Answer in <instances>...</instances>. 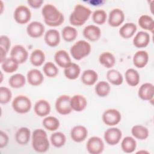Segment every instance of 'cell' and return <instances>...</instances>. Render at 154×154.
Here are the masks:
<instances>
[{
	"label": "cell",
	"mask_w": 154,
	"mask_h": 154,
	"mask_svg": "<svg viewBox=\"0 0 154 154\" xmlns=\"http://www.w3.org/2000/svg\"><path fill=\"white\" fill-rule=\"evenodd\" d=\"M0 52H1V58H0V62L1 63L2 62H3L7 58H6V55L7 54V52L4 50L3 48H0Z\"/></svg>",
	"instance_id": "7dc6e473"
},
{
	"label": "cell",
	"mask_w": 154,
	"mask_h": 154,
	"mask_svg": "<svg viewBox=\"0 0 154 154\" xmlns=\"http://www.w3.org/2000/svg\"><path fill=\"white\" fill-rule=\"evenodd\" d=\"M32 147L38 153H44L49 150L50 144L46 132L43 129H36L32 134Z\"/></svg>",
	"instance_id": "3957f363"
},
{
	"label": "cell",
	"mask_w": 154,
	"mask_h": 154,
	"mask_svg": "<svg viewBox=\"0 0 154 154\" xmlns=\"http://www.w3.org/2000/svg\"><path fill=\"white\" fill-rule=\"evenodd\" d=\"M92 19L97 25H103L107 19V14L104 10H96L92 14Z\"/></svg>",
	"instance_id": "b9f144b4"
},
{
	"label": "cell",
	"mask_w": 154,
	"mask_h": 154,
	"mask_svg": "<svg viewBox=\"0 0 154 154\" xmlns=\"http://www.w3.org/2000/svg\"><path fill=\"white\" fill-rule=\"evenodd\" d=\"M99 63L107 69H111L116 64V58L114 55L109 52H104L100 54L99 57Z\"/></svg>",
	"instance_id": "4dcf8cb0"
},
{
	"label": "cell",
	"mask_w": 154,
	"mask_h": 154,
	"mask_svg": "<svg viewBox=\"0 0 154 154\" xmlns=\"http://www.w3.org/2000/svg\"><path fill=\"white\" fill-rule=\"evenodd\" d=\"M45 31L44 25L38 21H33L29 23L26 27V32L28 35L33 38H37L42 37Z\"/></svg>",
	"instance_id": "7c38bea8"
},
{
	"label": "cell",
	"mask_w": 154,
	"mask_h": 154,
	"mask_svg": "<svg viewBox=\"0 0 154 154\" xmlns=\"http://www.w3.org/2000/svg\"><path fill=\"white\" fill-rule=\"evenodd\" d=\"M31 138V131L29 129L26 127L19 128L15 135L16 142L20 145H26Z\"/></svg>",
	"instance_id": "484cf974"
},
{
	"label": "cell",
	"mask_w": 154,
	"mask_h": 154,
	"mask_svg": "<svg viewBox=\"0 0 154 154\" xmlns=\"http://www.w3.org/2000/svg\"><path fill=\"white\" fill-rule=\"evenodd\" d=\"M45 58L46 57L44 52L41 49H36L31 53L29 61L34 66L39 67L44 63Z\"/></svg>",
	"instance_id": "f1b7e54d"
},
{
	"label": "cell",
	"mask_w": 154,
	"mask_h": 154,
	"mask_svg": "<svg viewBox=\"0 0 154 154\" xmlns=\"http://www.w3.org/2000/svg\"><path fill=\"white\" fill-rule=\"evenodd\" d=\"M8 136L2 131H1L0 134V148L2 149L6 147L8 143Z\"/></svg>",
	"instance_id": "f6af8a7d"
},
{
	"label": "cell",
	"mask_w": 154,
	"mask_h": 154,
	"mask_svg": "<svg viewBox=\"0 0 154 154\" xmlns=\"http://www.w3.org/2000/svg\"><path fill=\"white\" fill-rule=\"evenodd\" d=\"M28 4L33 8H40L43 3V0H28L27 1Z\"/></svg>",
	"instance_id": "bcb514c9"
},
{
	"label": "cell",
	"mask_w": 154,
	"mask_h": 154,
	"mask_svg": "<svg viewBox=\"0 0 154 154\" xmlns=\"http://www.w3.org/2000/svg\"><path fill=\"white\" fill-rule=\"evenodd\" d=\"M14 19L19 24H26L31 19V12L29 8L24 5L17 6L13 14Z\"/></svg>",
	"instance_id": "ba28073f"
},
{
	"label": "cell",
	"mask_w": 154,
	"mask_h": 154,
	"mask_svg": "<svg viewBox=\"0 0 154 154\" xmlns=\"http://www.w3.org/2000/svg\"><path fill=\"white\" fill-rule=\"evenodd\" d=\"M26 78L21 73H15L10 76L8 79L9 85L13 88H19L25 85Z\"/></svg>",
	"instance_id": "d590c367"
},
{
	"label": "cell",
	"mask_w": 154,
	"mask_h": 154,
	"mask_svg": "<svg viewBox=\"0 0 154 154\" xmlns=\"http://www.w3.org/2000/svg\"><path fill=\"white\" fill-rule=\"evenodd\" d=\"M11 106L15 112L19 114H25L30 111L32 103L27 96L18 95L13 100Z\"/></svg>",
	"instance_id": "5b68a950"
},
{
	"label": "cell",
	"mask_w": 154,
	"mask_h": 154,
	"mask_svg": "<svg viewBox=\"0 0 154 154\" xmlns=\"http://www.w3.org/2000/svg\"><path fill=\"white\" fill-rule=\"evenodd\" d=\"M122 137V132L116 127H111L107 129L103 135L105 142L110 146H115L119 143Z\"/></svg>",
	"instance_id": "9c48e42d"
},
{
	"label": "cell",
	"mask_w": 154,
	"mask_h": 154,
	"mask_svg": "<svg viewBox=\"0 0 154 154\" xmlns=\"http://www.w3.org/2000/svg\"><path fill=\"white\" fill-rule=\"evenodd\" d=\"M70 106L72 110L76 112H81L87 107V100L84 96L75 94L70 97Z\"/></svg>",
	"instance_id": "ffe728a7"
},
{
	"label": "cell",
	"mask_w": 154,
	"mask_h": 154,
	"mask_svg": "<svg viewBox=\"0 0 154 154\" xmlns=\"http://www.w3.org/2000/svg\"><path fill=\"white\" fill-rule=\"evenodd\" d=\"M149 59V57L147 52L144 50H140L134 55L132 59L133 64L136 67L142 69L147 64Z\"/></svg>",
	"instance_id": "44dd1931"
},
{
	"label": "cell",
	"mask_w": 154,
	"mask_h": 154,
	"mask_svg": "<svg viewBox=\"0 0 154 154\" xmlns=\"http://www.w3.org/2000/svg\"><path fill=\"white\" fill-rule=\"evenodd\" d=\"M125 77L127 84L131 87L138 85L140 81L139 73L137 70L133 68H129L126 70Z\"/></svg>",
	"instance_id": "d4e9b609"
},
{
	"label": "cell",
	"mask_w": 154,
	"mask_h": 154,
	"mask_svg": "<svg viewBox=\"0 0 154 154\" xmlns=\"http://www.w3.org/2000/svg\"><path fill=\"white\" fill-rule=\"evenodd\" d=\"M2 78H3V75H2V72H1V83L2 82Z\"/></svg>",
	"instance_id": "681fc988"
},
{
	"label": "cell",
	"mask_w": 154,
	"mask_h": 154,
	"mask_svg": "<svg viewBox=\"0 0 154 154\" xmlns=\"http://www.w3.org/2000/svg\"><path fill=\"white\" fill-rule=\"evenodd\" d=\"M61 35L64 40L67 42H71L76 38L78 31L73 26H66L62 29Z\"/></svg>",
	"instance_id": "f35d334b"
},
{
	"label": "cell",
	"mask_w": 154,
	"mask_h": 154,
	"mask_svg": "<svg viewBox=\"0 0 154 154\" xmlns=\"http://www.w3.org/2000/svg\"><path fill=\"white\" fill-rule=\"evenodd\" d=\"M43 73L49 78H54L58 74V69L57 66L51 61L46 62L43 67Z\"/></svg>",
	"instance_id": "60d3db41"
},
{
	"label": "cell",
	"mask_w": 154,
	"mask_h": 154,
	"mask_svg": "<svg viewBox=\"0 0 154 154\" xmlns=\"http://www.w3.org/2000/svg\"><path fill=\"white\" fill-rule=\"evenodd\" d=\"M12 97V93L11 90L6 87H0V103L5 104L8 103Z\"/></svg>",
	"instance_id": "7bdbcfd3"
},
{
	"label": "cell",
	"mask_w": 154,
	"mask_h": 154,
	"mask_svg": "<svg viewBox=\"0 0 154 154\" xmlns=\"http://www.w3.org/2000/svg\"><path fill=\"white\" fill-rule=\"evenodd\" d=\"M1 14H2V11H3V3L2 1H1Z\"/></svg>",
	"instance_id": "c3c4849f"
},
{
	"label": "cell",
	"mask_w": 154,
	"mask_h": 154,
	"mask_svg": "<svg viewBox=\"0 0 154 154\" xmlns=\"http://www.w3.org/2000/svg\"><path fill=\"white\" fill-rule=\"evenodd\" d=\"M42 124L45 128L49 131H55L60 125L59 120L54 116H46L43 120Z\"/></svg>",
	"instance_id": "74e56055"
},
{
	"label": "cell",
	"mask_w": 154,
	"mask_h": 154,
	"mask_svg": "<svg viewBox=\"0 0 154 154\" xmlns=\"http://www.w3.org/2000/svg\"><path fill=\"white\" fill-rule=\"evenodd\" d=\"M88 135L87 129L82 125L74 126L70 131V137L72 140L76 143L84 141Z\"/></svg>",
	"instance_id": "2e32d148"
},
{
	"label": "cell",
	"mask_w": 154,
	"mask_h": 154,
	"mask_svg": "<svg viewBox=\"0 0 154 154\" xmlns=\"http://www.w3.org/2000/svg\"><path fill=\"white\" fill-rule=\"evenodd\" d=\"M60 34L55 29H50L48 30L44 35V40L47 45L51 47L58 46L60 42Z\"/></svg>",
	"instance_id": "ac0fdd59"
},
{
	"label": "cell",
	"mask_w": 154,
	"mask_h": 154,
	"mask_svg": "<svg viewBox=\"0 0 154 154\" xmlns=\"http://www.w3.org/2000/svg\"><path fill=\"white\" fill-rule=\"evenodd\" d=\"M91 14V11L88 7L82 4H76L70 15L69 22L73 26H81L88 20Z\"/></svg>",
	"instance_id": "7a4b0ae2"
},
{
	"label": "cell",
	"mask_w": 154,
	"mask_h": 154,
	"mask_svg": "<svg viewBox=\"0 0 154 154\" xmlns=\"http://www.w3.org/2000/svg\"><path fill=\"white\" fill-rule=\"evenodd\" d=\"M103 123L108 126H114L120 123L122 119L121 113L116 109L110 108L105 110L102 116Z\"/></svg>",
	"instance_id": "52a82bcc"
},
{
	"label": "cell",
	"mask_w": 154,
	"mask_h": 154,
	"mask_svg": "<svg viewBox=\"0 0 154 154\" xmlns=\"http://www.w3.org/2000/svg\"><path fill=\"white\" fill-rule=\"evenodd\" d=\"M91 51V45L84 40L76 42L71 46L70 49L71 55L76 60H81L88 56L90 54Z\"/></svg>",
	"instance_id": "277c9868"
},
{
	"label": "cell",
	"mask_w": 154,
	"mask_h": 154,
	"mask_svg": "<svg viewBox=\"0 0 154 154\" xmlns=\"http://www.w3.org/2000/svg\"><path fill=\"white\" fill-rule=\"evenodd\" d=\"M55 108L57 112L61 115L69 114L72 111L70 106V97L66 94L60 96L56 99Z\"/></svg>",
	"instance_id": "8992f818"
},
{
	"label": "cell",
	"mask_w": 154,
	"mask_h": 154,
	"mask_svg": "<svg viewBox=\"0 0 154 154\" xmlns=\"http://www.w3.org/2000/svg\"><path fill=\"white\" fill-rule=\"evenodd\" d=\"M96 94L101 97L107 96L111 91V87L109 84L105 81H101L98 82L94 88Z\"/></svg>",
	"instance_id": "8d00e7d4"
},
{
	"label": "cell",
	"mask_w": 154,
	"mask_h": 154,
	"mask_svg": "<svg viewBox=\"0 0 154 154\" xmlns=\"http://www.w3.org/2000/svg\"><path fill=\"white\" fill-rule=\"evenodd\" d=\"M137 147V141L131 136L125 137L121 142V149L126 153H133Z\"/></svg>",
	"instance_id": "83f0119b"
},
{
	"label": "cell",
	"mask_w": 154,
	"mask_h": 154,
	"mask_svg": "<svg viewBox=\"0 0 154 154\" xmlns=\"http://www.w3.org/2000/svg\"><path fill=\"white\" fill-rule=\"evenodd\" d=\"M51 144L57 148L63 147L66 142V135L61 132H55L50 137Z\"/></svg>",
	"instance_id": "ab89813d"
},
{
	"label": "cell",
	"mask_w": 154,
	"mask_h": 154,
	"mask_svg": "<svg viewBox=\"0 0 154 154\" xmlns=\"http://www.w3.org/2000/svg\"><path fill=\"white\" fill-rule=\"evenodd\" d=\"M51 105L46 100L40 99L37 100L34 106V111L36 115L39 117H45L51 112Z\"/></svg>",
	"instance_id": "603a6c76"
},
{
	"label": "cell",
	"mask_w": 154,
	"mask_h": 154,
	"mask_svg": "<svg viewBox=\"0 0 154 154\" xmlns=\"http://www.w3.org/2000/svg\"><path fill=\"white\" fill-rule=\"evenodd\" d=\"M54 60L58 66L62 68H66L72 63L71 58L65 50H59L54 55Z\"/></svg>",
	"instance_id": "7402d4cb"
},
{
	"label": "cell",
	"mask_w": 154,
	"mask_h": 154,
	"mask_svg": "<svg viewBox=\"0 0 154 154\" xmlns=\"http://www.w3.org/2000/svg\"><path fill=\"white\" fill-rule=\"evenodd\" d=\"M10 57L16 60L19 64H23L26 62L28 58V52L22 45H16L11 49Z\"/></svg>",
	"instance_id": "8fae6325"
},
{
	"label": "cell",
	"mask_w": 154,
	"mask_h": 154,
	"mask_svg": "<svg viewBox=\"0 0 154 154\" xmlns=\"http://www.w3.org/2000/svg\"><path fill=\"white\" fill-rule=\"evenodd\" d=\"M81 79L84 84L86 85H93L97 82L98 75L94 70L87 69L82 72Z\"/></svg>",
	"instance_id": "4316f807"
},
{
	"label": "cell",
	"mask_w": 154,
	"mask_h": 154,
	"mask_svg": "<svg viewBox=\"0 0 154 154\" xmlns=\"http://www.w3.org/2000/svg\"><path fill=\"white\" fill-rule=\"evenodd\" d=\"M42 14L45 23L49 26H58L64 22L63 14L53 4H45L42 8Z\"/></svg>",
	"instance_id": "6da1fadb"
},
{
	"label": "cell",
	"mask_w": 154,
	"mask_h": 154,
	"mask_svg": "<svg viewBox=\"0 0 154 154\" xmlns=\"http://www.w3.org/2000/svg\"><path fill=\"white\" fill-rule=\"evenodd\" d=\"M107 80L114 85H120L123 82L122 74L116 69H110L106 74Z\"/></svg>",
	"instance_id": "1f68e13d"
},
{
	"label": "cell",
	"mask_w": 154,
	"mask_h": 154,
	"mask_svg": "<svg viewBox=\"0 0 154 154\" xmlns=\"http://www.w3.org/2000/svg\"><path fill=\"white\" fill-rule=\"evenodd\" d=\"M11 46V41L10 38L5 35H2L0 37V48H3L7 52H8Z\"/></svg>",
	"instance_id": "ee69618b"
},
{
	"label": "cell",
	"mask_w": 154,
	"mask_h": 154,
	"mask_svg": "<svg viewBox=\"0 0 154 154\" xmlns=\"http://www.w3.org/2000/svg\"><path fill=\"white\" fill-rule=\"evenodd\" d=\"M137 30V25L133 22H127L123 25L119 29L120 35L125 39L131 38Z\"/></svg>",
	"instance_id": "cb8c5ba5"
},
{
	"label": "cell",
	"mask_w": 154,
	"mask_h": 154,
	"mask_svg": "<svg viewBox=\"0 0 154 154\" xmlns=\"http://www.w3.org/2000/svg\"><path fill=\"white\" fill-rule=\"evenodd\" d=\"M138 95L143 100L152 101L154 96V85L150 82L143 84L138 89Z\"/></svg>",
	"instance_id": "5bb4252c"
},
{
	"label": "cell",
	"mask_w": 154,
	"mask_h": 154,
	"mask_svg": "<svg viewBox=\"0 0 154 154\" xmlns=\"http://www.w3.org/2000/svg\"><path fill=\"white\" fill-rule=\"evenodd\" d=\"M138 23L139 26L143 29L153 32L154 29V21L153 18L147 14L141 15L138 20Z\"/></svg>",
	"instance_id": "836d02e7"
},
{
	"label": "cell",
	"mask_w": 154,
	"mask_h": 154,
	"mask_svg": "<svg viewBox=\"0 0 154 154\" xmlns=\"http://www.w3.org/2000/svg\"><path fill=\"white\" fill-rule=\"evenodd\" d=\"M125 18V14L121 9L114 8L109 13L108 22L112 27H118L123 23Z\"/></svg>",
	"instance_id": "4fadbf2b"
},
{
	"label": "cell",
	"mask_w": 154,
	"mask_h": 154,
	"mask_svg": "<svg viewBox=\"0 0 154 154\" xmlns=\"http://www.w3.org/2000/svg\"><path fill=\"white\" fill-rule=\"evenodd\" d=\"M131 134L134 137L140 140H144L149 137L148 129L143 125H134L131 129Z\"/></svg>",
	"instance_id": "f546056e"
},
{
	"label": "cell",
	"mask_w": 154,
	"mask_h": 154,
	"mask_svg": "<svg viewBox=\"0 0 154 154\" xmlns=\"http://www.w3.org/2000/svg\"><path fill=\"white\" fill-rule=\"evenodd\" d=\"M19 64L11 57L7 58L3 62L1 63V68L2 70L7 73H11L16 72Z\"/></svg>",
	"instance_id": "e575fe53"
},
{
	"label": "cell",
	"mask_w": 154,
	"mask_h": 154,
	"mask_svg": "<svg viewBox=\"0 0 154 154\" xmlns=\"http://www.w3.org/2000/svg\"><path fill=\"white\" fill-rule=\"evenodd\" d=\"M150 42V34L146 31L138 32L133 38V45L137 48H144L147 47Z\"/></svg>",
	"instance_id": "e0dca14e"
},
{
	"label": "cell",
	"mask_w": 154,
	"mask_h": 154,
	"mask_svg": "<svg viewBox=\"0 0 154 154\" xmlns=\"http://www.w3.org/2000/svg\"><path fill=\"white\" fill-rule=\"evenodd\" d=\"M83 35L90 42L97 41L101 36L100 28L95 25H88L83 29Z\"/></svg>",
	"instance_id": "9a60e30c"
},
{
	"label": "cell",
	"mask_w": 154,
	"mask_h": 154,
	"mask_svg": "<svg viewBox=\"0 0 154 154\" xmlns=\"http://www.w3.org/2000/svg\"><path fill=\"white\" fill-rule=\"evenodd\" d=\"M81 73V68L76 63H72L70 66L65 68L64 70V74L66 78L74 80L78 78Z\"/></svg>",
	"instance_id": "d6a6232c"
},
{
	"label": "cell",
	"mask_w": 154,
	"mask_h": 154,
	"mask_svg": "<svg viewBox=\"0 0 154 154\" xmlns=\"http://www.w3.org/2000/svg\"><path fill=\"white\" fill-rule=\"evenodd\" d=\"M104 148L103 141L99 137H91L87 142L86 149L90 154H100L103 151Z\"/></svg>",
	"instance_id": "30bf717a"
},
{
	"label": "cell",
	"mask_w": 154,
	"mask_h": 154,
	"mask_svg": "<svg viewBox=\"0 0 154 154\" xmlns=\"http://www.w3.org/2000/svg\"><path fill=\"white\" fill-rule=\"evenodd\" d=\"M26 79L30 85L32 86H38L43 83L44 76L40 70L37 69H33L28 72L26 74Z\"/></svg>",
	"instance_id": "d6986e66"
}]
</instances>
